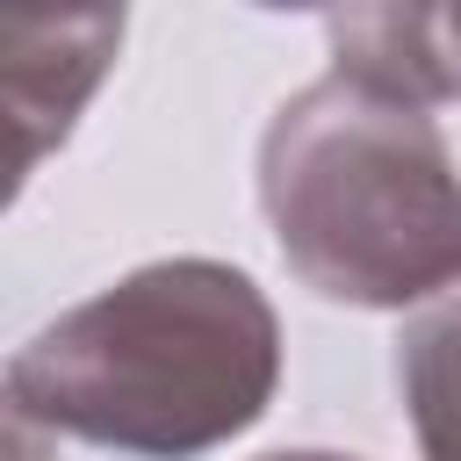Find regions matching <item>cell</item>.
<instances>
[{
	"label": "cell",
	"mask_w": 461,
	"mask_h": 461,
	"mask_svg": "<svg viewBox=\"0 0 461 461\" xmlns=\"http://www.w3.org/2000/svg\"><path fill=\"white\" fill-rule=\"evenodd\" d=\"M281 382V324L223 259H158L43 324L14 367V425L115 454L187 461L259 425Z\"/></svg>",
	"instance_id": "cell-1"
},
{
	"label": "cell",
	"mask_w": 461,
	"mask_h": 461,
	"mask_svg": "<svg viewBox=\"0 0 461 461\" xmlns=\"http://www.w3.org/2000/svg\"><path fill=\"white\" fill-rule=\"evenodd\" d=\"M259 202L281 259L331 303L403 310L461 281V173L425 115L360 72H324L259 144Z\"/></svg>",
	"instance_id": "cell-2"
},
{
	"label": "cell",
	"mask_w": 461,
	"mask_h": 461,
	"mask_svg": "<svg viewBox=\"0 0 461 461\" xmlns=\"http://www.w3.org/2000/svg\"><path fill=\"white\" fill-rule=\"evenodd\" d=\"M122 43V14H7L0 22V94L14 130V180L72 130L79 101L108 72Z\"/></svg>",
	"instance_id": "cell-3"
},
{
	"label": "cell",
	"mask_w": 461,
	"mask_h": 461,
	"mask_svg": "<svg viewBox=\"0 0 461 461\" xmlns=\"http://www.w3.org/2000/svg\"><path fill=\"white\" fill-rule=\"evenodd\" d=\"M324 29L339 72H360L425 108L461 94V7H353Z\"/></svg>",
	"instance_id": "cell-4"
},
{
	"label": "cell",
	"mask_w": 461,
	"mask_h": 461,
	"mask_svg": "<svg viewBox=\"0 0 461 461\" xmlns=\"http://www.w3.org/2000/svg\"><path fill=\"white\" fill-rule=\"evenodd\" d=\"M396 382H403V411L418 432L425 461H461V295L432 303L396 353Z\"/></svg>",
	"instance_id": "cell-5"
},
{
	"label": "cell",
	"mask_w": 461,
	"mask_h": 461,
	"mask_svg": "<svg viewBox=\"0 0 461 461\" xmlns=\"http://www.w3.org/2000/svg\"><path fill=\"white\" fill-rule=\"evenodd\" d=\"M267 461H353V454H267Z\"/></svg>",
	"instance_id": "cell-6"
},
{
	"label": "cell",
	"mask_w": 461,
	"mask_h": 461,
	"mask_svg": "<svg viewBox=\"0 0 461 461\" xmlns=\"http://www.w3.org/2000/svg\"><path fill=\"white\" fill-rule=\"evenodd\" d=\"M7 461H36V454H29V439H22V425H14V447H7Z\"/></svg>",
	"instance_id": "cell-7"
}]
</instances>
